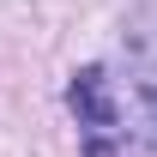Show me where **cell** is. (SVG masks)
Listing matches in <instances>:
<instances>
[{
	"mask_svg": "<svg viewBox=\"0 0 157 157\" xmlns=\"http://www.w3.org/2000/svg\"><path fill=\"white\" fill-rule=\"evenodd\" d=\"M121 55H127V97H115L121 139H133L139 157H157V0L127 12Z\"/></svg>",
	"mask_w": 157,
	"mask_h": 157,
	"instance_id": "obj_1",
	"label": "cell"
},
{
	"mask_svg": "<svg viewBox=\"0 0 157 157\" xmlns=\"http://www.w3.org/2000/svg\"><path fill=\"white\" fill-rule=\"evenodd\" d=\"M67 103L78 115V133H85V157H115L121 145V103H115V78L109 67H78L73 85H67Z\"/></svg>",
	"mask_w": 157,
	"mask_h": 157,
	"instance_id": "obj_2",
	"label": "cell"
}]
</instances>
